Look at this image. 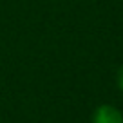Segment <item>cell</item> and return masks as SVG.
<instances>
[{
  "instance_id": "cell-1",
  "label": "cell",
  "mask_w": 123,
  "mask_h": 123,
  "mask_svg": "<svg viewBox=\"0 0 123 123\" xmlns=\"http://www.w3.org/2000/svg\"><path fill=\"white\" fill-rule=\"evenodd\" d=\"M94 123H123V116L118 109L111 107V105H101L96 112H94Z\"/></svg>"
},
{
  "instance_id": "cell-2",
  "label": "cell",
  "mask_w": 123,
  "mask_h": 123,
  "mask_svg": "<svg viewBox=\"0 0 123 123\" xmlns=\"http://www.w3.org/2000/svg\"><path fill=\"white\" fill-rule=\"evenodd\" d=\"M118 85H119V89L123 91V67L119 69V73H118Z\"/></svg>"
}]
</instances>
